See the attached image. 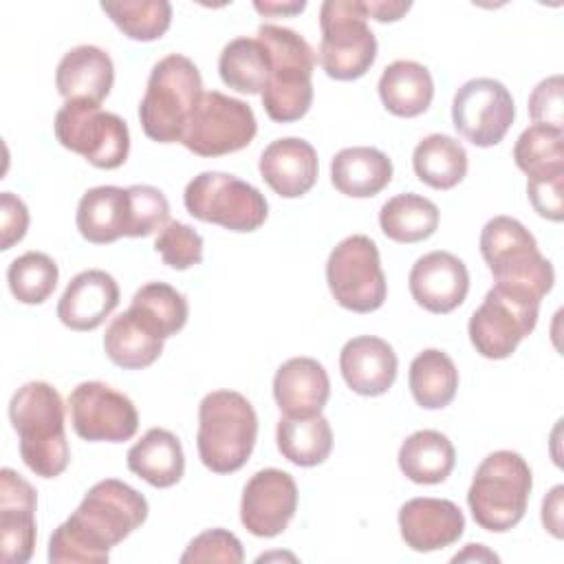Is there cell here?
I'll return each mask as SVG.
<instances>
[{
	"label": "cell",
	"instance_id": "6da1fadb",
	"mask_svg": "<svg viewBox=\"0 0 564 564\" xmlns=\"http://www.w3.org/2000/svg\"><path fill=\"white\" fill-rule=\"evenodd\" d=\"M148 518V500L123 480L95 482L48 540L51 564H104Z\"/></svg>",
	"mask_w": 564,
	"mask_h": 564
},
{
	"label": "cell",
	"instance_id": "7a4b0ae2",
	"mask_svg": "<svg viewBox=\"0 0 564 564\" xmlns=\"http://www.w3.org/2000/svg\"><path fill=\"white\" fill-rule=\"evenodd\" d=\"M9 419L20 441V458L35 476L55 478L68 467L64 401L51 383L20 386L9 401Z\"/></svg>",
	"mask_w": 564,
	"mask_h": 564
},
{
	"label": "cell",
	"instance_id": "3957f363",
	"mask_svg": "<svg viewBox=\"0 0 564 564\" xmlns=\"http://www.w3.org/2000/svg\"><path fill=\"white\" fill-rule=\"evenodd\" d=\"M269 51V82L262 90V108L269 119L291 123L302 119L313 104L315 51L293 29L260 24L256 35Z\"/></svg>",
	"mask_w": 564,
	"mask_h": 564
},
{
	"label": "cell",
	"instance_id": "277c9868",
	"mask_svg": "<svg viewBox=\"0 0 564 564\" xmlns=\"http://www.w3.org/2000/svg\"><path fill=\"white\" fill-rule=\"evenodd\" d=\"M258 438V414L236 390L207 392L198 405L196 447L214 474H234L251 456Z\"/></svg>",
	"mask_w": 564,
	"mask_h": 564
},
{
	"label": "cell",
	"instance_id": "5b68a950",
	"mask_svg": "<svg viewBox=\"0 0 564 564\" xmlns=\"http://www.w3.org/2000/svg\"><path fill=\"white\" fill-rule=\"evenodd\" d=\"M203 93L200 70L189 57L170 53L159 59L150 70L145 95L139 104V121L145 137L156 143H181Z\"/></svg>",
	"mask_w": 564,
	"mask_h": 564
},
{
	"label": "cell",
	"instance_id": "8992f818",
	"mask_svg": "<svg viewBox=\"0 0 564 564\" xmlns=\"http://www.w3.org/2000/svg\"><path fill=\"white\" fill-rule=\"evenodd\" d=\"M531 487V467L518 452H491L476 467L467 491L474 522L491 533L513 529L524 518Z\"/></svg>",
	"mask_w": 564,
	"mask_h": 564
},
{
	"label": "cell",
	"instance_id": "52a82bcc",
	"mask_svg": "<svg viewBox=\"0 0 564 564\" xmlns=\"http://www.w3.org/2000/svg\"><path fill=\"white\" fill-rule=\"evenodd\" d=\"M480 253L498 286L542 300L555 282L553 264L540 253L533 234L511 216H494L480 231Z\"/></svg>",
	"mask_w": 564,
	"mask_h": 564
},
{
	"label": "cell",
	"instance_id": "ba28073f",
	"mask_svg": "<svg viewBox=\"0 0 564 564\" xmlns=\"http://www.w3.org/2000/svg\"><path fill=\"white\" fill-rule=\"evenodd\" d=\"M317 62L330 79L364 77L377 57V37L368 26L364 0H326L319 7Z\"/></svg>",
	"mask_w": 564,
	"mask_h": 564
},
{
	"label": "cell",
	"instance_id": "9c48e42d",
	"mask_svg": "<svg viewBox=\"0 0 564 564\" xmlns=\"http://www.w3.org/2000/svg\"><path fill=\"white\" fill-rule=\"evenodd\" d=\"M189 216L229 231H256L264 225L269 205L251 183L227 172H200L183 192Z\"/></svg>",
	"mask_w": 564,
	"mask_h": 564
},
{
	"label": "cell",
	"instance_id": "30bf717a",
	"mask_svg": "<svg viewBox=\"0 0 564 564\" xmlns=\"http://www.w3.org/2000/svg\"><path fill=\"white\" fill-rule=\"evenodd\" d=\"M53 130L66 150L82 154L99 170L121 167L128 159V123L119 115L101 110L99 104L64 101L55 112Z\"/></svg>",
	"mask_w": 564,
	"mask_h": 564
},
{
	"label": "cell",
	"instance_id": "8fae6325",
	"mask_svg": "<svg viewBox=\"0 0 564 564\" xmlns=\"http://www.w3.org/2000/svg\"><path fill=\"white\" fill-rule=\"evenodd\" d=\"M540 302L529 293L494 284L467 324L476 352L485 359L511 357L518 344L535 328Z\"/></svg>",
	"mask_w": 564,
	"mask_h": 564
},
{
	"label": "cell",
	"instance_id": "7c38bea8",
	"mask_svg": "<svg viewBox=\"0 0 564 564\" xmlns=\"http://www.w3.org/2000/svg\"><path fill=\"white\" fill-rule=\"evenodd\" d=\"M326 282L335 302L346 311L372 313L381 308L388 284L375 240L352 234L337 242L326 262Z\"/></svg>",
	"mask_w": 564,
	"mask_h": 564
},
{
	"label": "cell",
	"instance_id": "4fadbf2b",
	"mask_svg": "<svg viewBox=\"0 0 564 564\" xmlns=\"http://www.w3.org/2000/svg\"><path fill=\"white\" fill-rule=\"evenodd\" d=\"M258 132L249 104L220 90L203 93L194 108L181 143L198 156H223L247 148Z\"/></svg>",
	"mask_w": 564,
	"mask_h": 564
},
{
	"label": "cell",
	"instance_id": "5bb4252c",
	"mask_svg": "<svg viewBox=\"0 0 564 564\" xmlns=\"http://www.w3.org/2000/svg\"><path fill=\"white\" fill-rule=\"evenodd\" d=\"M70 423L90 443H123L139 430V412L130 397L101 381H82L68 394Z\"/></svg>",
	"mask_w": 564,
	"mask_h": 564
},
{
	"label": "cell",
	"instance_id": "9a60e30c",
	"mask_svg": "<svg viewBox=\"0 0 564 564\" xmlns=\"http://www.w3.org/2000/svg\"><path fill=\"white\" fill-rule=\"evenodd\" d=\"M516 117L509 88L494 77L465 82L452 101L454 128L474 145L491 148L505 139Z\"/></svg>",
	"mask_w": 564,
	"mask_h": 564
},
{
	"label": "cell",
	"instance_id": "2e32d148",
	"mask_svg": "<svg viewBox=\"0 0 564 564\" xmlns=\"http://www.w3.org/2000/svg\"><path fill=\"white\" fill-rule=\"evenodd\" d=\"M297 485L289 471L267 467L256 471L240 498V522L256 538H275L293 520Z\"/></svg>",
	"mask_w": 564,
	"mask_h": 564
},
{
	"label": "cell",
	"instance_id": "e0dca14e",
	"mask_svg": "<svg viewBox=\"0 0 564 564\" xmlns=\"http://www.w3.org/2000/svg\"><path fill=\"white\" fill-rule=\"evenodd\" d=\"M37 494L11 467L0 471V546L4 564H24L35 549Z\"/></svg>",
	"mask_w": 564,
	"mask_h": 564
},
{
	"label": "cell",
	"instance_id": "ac0fdd59",
	"mask_svg": "<svg viewBox=\"0 0 564 564\" xmlns=\"http://www.w3.org/2000/svg\"><path fill=\"white\" fill-rule=\"evenodd\" d=\"M408 286L419 306L445 315L458 308L469 291V271L465 262L449 251H430L421 256L408 275Z\"/></svg>",
	"mask_w": 564,
	"mask_h": 564
},
{
	"label": "cell",
	"instance_id": "d6986e66",
	"mask_svg": "<svg viewBox=\"0 0 564 564\" xmlns=\"http://www.w3.org/2000/svg\"><path fill=\"white\" fill-rule=\"evenodd\" d=\"M399 531L405 546L430 553L458 542L465 531V516L452 500L412 498L399 509Z\"/></svg>",
	"mask_w": 564,
	"mask_h": 564
},
{
	"label": "cell",
	"instance_id": "ffe728a7",
	"mask_svg": "<svg viewBox=\"0 0 564 564\" xmlns=\"http://www.w3.org/2000/svg\"><path fill=\"white\" fill-rule=\"evenodd\" d=\"M119 304L117 280L101 269L79 271L57 302V317L70 330H95Z\"/></svg>",
	"mask_w": 564,
	"mask_h": 564
},
{
	"label": "cell",
	"instance_id": "44dd1931",
	"mask_svg": "<svg viewBox=\"0 0 564 564\" xmlns=\"http://www.w3.org/2000/svg\"><path fill=\"white\" fill-rule=\"evenodd\" d=\"M264 183L282 198H300L317 181L319 163L315 148L300 137L271 141L258 163Z\"/></svg>",
	"mask_w": 564,
	"mask_h": 564
},
{
	"label": "cell",
	"instance_id": "7402d4cb",
	"mask_svg": "<svg viewBox=\"0 0 564 564\" xmlns=\"http://www.w3.org/2000/svg\"><path fill=\"white\" fill-rule=\"evenodd\" d=\"M399 359L394 348L375 335H359L344 344L339 370L346 386L361 397L386 394L397 379Z\"/></svg>",
	"mask_w": 564,
	"mask_h": 564
},
{
	"label": "cell",
	"instance_id": "603a6c76",
	"mask_svg": "<svg viewBox=\"0 0 564 564\" xmlns=\"http://www.w3.org/2000/svg\"><path fill=\"white\" fill-rule=\"evenodd\" d=\"M330 397V379L313 357L286 359L273 377V399L284 416H317Z\"/></svg>",
	"mask_w": 564,
	"mask_h": 564
},
{
	"label": "cell",
	"instance_id": "cb8c5ba5",
	"mask_svg": "<svg viewBox=\"0 0 564 564\" xmlns=\"http://www.w3.org/2000/svg\"><path fill=\"white\" fill-rule=\"evenodd\" d=\"M115 84L110 55L93 44H79L66 51L55 70L57 93L66 101L101 104Z\"/></svg>",
	"mask_w": 564,
	"mask_h": 564
},
{
	"label": "cell",
	"instance_id": "d4e9b609",
	"mask_svg": "<svg viewBox=\"0 0 564 564\" xmlns=\"http://www.w3.org/2000/svg\"><path fill=\"white\" fill-rule=\"evenodd\" d=\"M77 229L93 245H108L130 231L128 187L97 185L84 192L75 214Z\"/></svg>",
	"mask_w": 564,
	"mask_h": 564
},
{
	"label": "cell",
	"instance_id": "484cf974",
	"mask_svg": "<svg viewBox=\"0 0 564 564\" xmlns=\"http://www.w3.org/2000/svg\"><path fill=\"white\" fill-rule=\"evenodd\" d=\"M128 469L152 487L167 489L183 478L185 454L176 434L165 427H150L126 456Z\"/></svg>",
	"mask_w": 564,
	"mask_h": 564
},
{
	"label": "cell",
	"instance_id": "4316f807",
	"mask_svg": "<svg viewBox=\"0 0 564 564\" xmlns=\"http://www.w3.org/2000/svg\"><path fill=\"white\" fill-rule=\"evenodd\" d=\"M330 181L350 198H370L392 181V161L370 145L344 148L330 161Z\"/></svg>",
	"mask_w": 564,
	"mask_h": 564
},
{
	"label": "cell",
	"instance_id": "83f0119b",
	"mask_svg": "<svg viewBox=\"0 0 564 564\" xmlns=\"http://www.w3.org/2000/svg\"><path fill=\"white\" fill-rule=\"evenodd\" d=\"M377 88L386 110L405 119L423 115L434 97V79L430 70L412 59L388 64Z\"/></svg>",
	"mask_w": 564,
	"mask_h": 564
},
{
	"label": "cell",
	"instance_id": "f1b7e54d",
	"mask_svg": "<svg viewBox=\"0 0 564 564\" xmlns=\"http://www.w3.org/2000/svg\"><path fill=\"white\" fill-rule=\"evenodd\" d=\"M104 352L123 370H141L161 357L163 337H159L132 311H123L106 326Z\"/></svg>",
	"mask_w": 564,
	"mask_h": 564
},
{
	"label": "cell",
	"instance_id": "f546056e",
	"mask_svg": "<svg viewBox=\"0 0 564 564\" xmlns=\"http://www.w3.org/2000/svg\"><path fill=\"white\" fill-rule=\"evenodd\" d=\"M397 460L403 476L412 482L438 485L452 474L456 465V449L443 432L419 430L401 443Z\"/></svg>",
	"mask_w": 564,
	"mask_h": 564
},
{
	"label": "cell",
	"instance_id": "4dcf8cb0",
	"mask_svg": "<svg viewBox=\"0 0 564 564\" xmlns=\"http://www.w3.org/2000/svg\"><path fill=\"white\" fill-rule=\"evenodd\" d=\"M412 167L421 183L434 189H452L467 174V152L449 134H427L412 152Z\"/></svg>",
	"mask_w": 564,
	"mask_h": 564
},
{
	"label": "cell",
	"instance_id": "1f68e13d",
	"mask_svg": "<svg viewBox=\"0 0 564 564\" xmlns=\"http://www.w3.org/2000/svg\"><path fill=\"white\" fill-rule=\"evenodd\" d=\"M408 386L421 408L443 410L454 401L458 390L456 364L438 348L421 350L410 364Z\"/></svg>",
	"mask_w": 564,
	"mask_h": 564
},
{
	"label": "cell",
	"instance_id": "d6a6232c",
	"mask_svg": "<svg viewBox=\"0 0 564 564\" xmlns=\"http://www.w3.org/2000/svg\"><path fill=\"white\" fill-rule=\"evenodd\" d=\"M280 454L297 467L322 465L333 449V430L328 419L317 416H282L275 425Z\"/></svg>",
	"mask_w": 564,
	"mask_h": 564
},
{
	"label": "cell",
	"instance_id": "836d02e7",
	"mask_svg": "<svg viewBox=\"0 0 564 564\" xmlns=\"http://www.w3.org/2000/svg\"><path fill=\"white\" fill-rule=\"evenodd\" d=\"M438 218L441 212L436 203L421 194L403 192L381 205L379 227L386 238L401 245H412L430 238L438 227Z\"/></svg>",
	"mask_w": 564,
	"mask_h": 564
},
{
	"label": "cell",
	"instance_id": "e575fe53",
	"mask_svg": "<svg viewBox=\"0 0 564 564\" xmlns=\"http://www.w3.org/2000/svg\"><path fill=\"white\" fill-rule=\"evenodd\" d=\"M269 51L258 37H236L225 44L218 57L223 84L245 95H262L269 82Z\"/></svg>",
	"mask_w": 564,
	"mask_h": 564
},
{
	"label": "cell",
	"instance_id": "d590c367",
	"mask_svg": "<svg viewBox=\"0 0 564 564\" xmlns=\"http://www.w3.org/2000/svg\"><path fill=\"white\" fill-rule=\"evenodd\" d=\"M128 311L163 339L176 335L187 324L189 315L185 295L167 282H148L137 289Z\"/></svg>",
	"mask_w": 564,
	"mask_h": 564
},
{
	"label": "cell",
	"instance_id": "8d00e7d4",
	"mask_svg": "<svg viewBox=\"0 0 564 564\" xmlns=\"http://www.w3.org/2000/svg\"><path fill=\"white\" fill-rule=\"evenodd\" d=\"M513 161L527 178L564 174V130L529 126L513 145Z\"/></svg>",
	"mask_w": 564,
	"mask_h": 564
},
{
	"label": "cell",
	"instance_id": "74e56055",
	"mask_svg": "<svg viewBox=\"0 0 564 564\" xmlns=\"http://www.w3.org/2000/svg\"><path fill=\"white\" fill-rule=\"evenodd\" d=\"M101 11L123 35L137 42L159 40L172 24V4L167 0L101 2Z\"/></svg>",
	"mask_w": 564,
	"mask_h": 564
},
{
	"label": "cell",
	"instance_id": "f35d334b",
	"mask_svg": "<svg viewBox=\"0 0 564 564\" xmlns=\"http://www.w3.org/2000/svg\"><path fill=\"white\" fill-rule=\"evenodd\" d=\"M59 269L55 260L42 251L18 256L7 269L11 295L22 304H42L57 286Z\"/></svg>",
	"mask_w": 564,
	"mask_h": 564
},
{
	"label": "cell",
	"instance_id": "ab89813d",
	"mask_svg": "<svg viewBox=\"0 0 564 564\" xmlns=\"http://www.w3.org/2000/svg\"><path fill=\"white\" fill-rule=\"evenodd\" d=\"M154 251L176 271H185L203 262V236L178 220H170L154 240Z\"/></svg>",
	"mask_w": 564,
	"mask_h": 564
},
{
	"label": "cell",
	"instance_id": "60d3db41",
	"mask_svg": "<svg viewBox=\"0 0 564 564\" xmlns=\"http://www.w3.org/2000/svg\"><path fill=\"white\" fill-rule=\"evenodd\" d=\"M130 231L128 238H145L170 223V203L159 187L130 185Z\"/></svg>",
	"mask_w": 564,
	"mask_h": 564
},
{
	"label": "cell",
	"instance_id": "b9f144b4",
	"mask_svg": "<svg viewBox=\"0 0 564 564\" xmlns=\"http://www.w3.org/2000/svg\"><path fill=\"white\" fill-rule=\"evenodd\" d=\"M245 560V551L240 540L227 529H207L198 533L181 555L183 564L192 562H225L240 564Z\"/></svg>",
	"mask_w": 564,
	"mask_h": 564
},
{
	"label": "cell",
	"instance_id": "7bdbcfd3",
	"mask_svg": "<svg viewBox=\"0 0 564 564\" xmlns=\"http://www.w3.org/2000/svg\"><path fill=\"white\" fill-rule=\"evenodd\" d=\"M562 88V75H551L533 88L529 95V117L533 123L564 130Z\"/></svg>",
	"mask_w": 564,
	"mask_h": 564
},
{
	"label": "cell",
	"instance_id": "ee69618b",
	"mask_svg": "<svg viewBox=\"0 0 564 564\" xmlns=\"http://www.w3.org/2000/svg\"><path fill=\"white\" fill-rule=\"evenodd\" d=\"M564 174L527 178V196L538 212V216L560 223L564 218V198H562Z\"/></svg>",
	"mask_w": 564,
	"mask_h": 564
},
{
	"label": "cell",
	"instance_id": "f6af8a7d",
	"mask_svg": "<svg viewBox=\"0 0 564 564\" xmlns=\"http://www.w3.org/2000/svg\"><path fill=\"white\" fill-rule=\"evenodd\" d=\"M29 229V209L20 196L13 192H2L0 194V249L7 251L15 242L24 238Z\"/></svg>",
	"mask_w": 564,
	"mask_h": 564
},
{
	"label": "cell",
	"instance_id": "bcb514c9",
	"mask_svg": "<svg viewBox=\"0 0 564 564\" xmlns=\"http://www.w3.org/2000/svg\"><path fill=\"white\" fill-rule=\"evenodd\" d=\"M562 496L564 487L555 485L542 500V524L553 538H562Z\"/></svg>",
	"mask_w": 564,
	"mask_h": 564
},
{
	"label": "cell",
	"instance_id": "7dc6e473",
	"mask_svg": "<svg viewBox=\"0 0 564 564\" xmlns=\"http://www.w3.org/2000/svg\"><path fill=\"white\" fill-rule=\"evenodd\" d=\"M368 18H375L377 22H397L401 20L410 9L412 2H388V0H364Z\"/></svg>",
	"mask_w": 564,
	"mask_h": 564
},
{
	"label": "cell",
	"instance_id": "c3c4849f",
	"mask_svg": "<svg viewBox=\"0 0 564 564\" xmlns=\"http://www.w3.org/2000/svg\"><path fill=\"white\" fill-rule=\"evenodd\" d=\"M256 11H260L262 15H293L306 9V2H253Z\"/></svg>",
	"mask_w": 564,
	"mask_h": 564
},
{
	"label": "cell",
	"instance_id": "681fc988",
	"mask_svg": "<svg viewBox=\"0 0 564 564\" xmlns=\"http://www.w3.org/2000/svg\"><path fill=\"white\" fill-rule=\"evenodd\" d=\"M463 560H491V562H498V555L487 551L482 544H467L463 553H456L452 557V562H463Z\"/></svg>",
	"mask_w": 564,
	"mask_h": 564
}]
</instances>
